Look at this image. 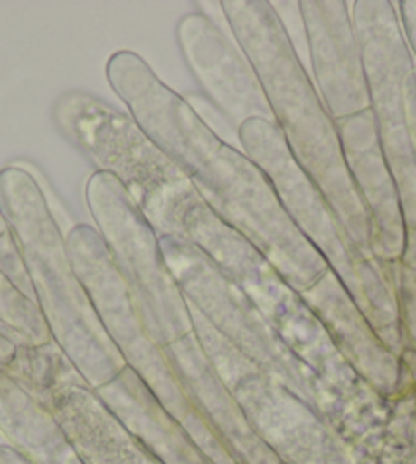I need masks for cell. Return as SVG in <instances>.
Wrapping results in <instances>:
<instances>
[{
	"label": "cell",
	"mask_w": 416,
	"mask_h": 464,
	"mask_svg": "<svg viewBox=\"0 0 416 464\" xmlns=\"http://www.w3.org/2000/svg\"><path fill=\"white\" fill-rule=\"evenodd\" d=\"M107 78L135 123L180 166L208 209L250 239L296 291H308L331 272L288 218L261 168L222 141L137 53L117 52Z\"/></svg>",
	"instance_id": "1"
},
{
	"label": "cell",
	"mask_w": 416,
	"mask_h": 464,
	"mask_svg": "<svg viewBox=\"0 0 416 464\" xmlns=\"http://www.w3.org/2000/svg\"><path fill=\"white\" fill-rule=\"evenodd\" d=\"M247 60L260 78L274 123L304 174L317 184L359 250L370 246V223L349 172L337 123L302 70L284 23L269 3H222Z\"/></svg>",
	"instance_id": "2"
},
{
	"label": "cell",
	"mask_w": 416,
	"mask_h": 464,
	"mask_svg": "<svg viewBox=\"0 0 416 464\" xmlns=\"http://www.w3.org/2000/svg\"><path fill=\"white\" fill-rule=\"evenodd\" d=\"M53 121L96 172L121 184L159 237L182 239L184 218L200 195L133 117L86 92H66L55 101Z\"/></svg>",
	"instance_id": "3"
},
{
	"label": "cell",
	"mask_w": 416,
	"mask_h": 464,
	"mask_svg": "<svg viewBox=\"0 0 416 464\" xmlns=\"http://www.w3.org/2000/svg\"><path fill=\"white\" fill-rule=\"evenodd\" d=\"M86 201L135 305L151 319L167 309L184 314L182 291L167 266L159 236L121 184L113 176L96 172L88 180Z\"/></svg>",
	"instance_id": "4"
},
{
	"label": "cell",
	"mask_w": 416,
	"mask_h": 464,
	"mask_svg": "<svg viewBox=\"0 0 416 464\" xmlns=\"http://www.w3.org/2000/svg\"><path fill=\"white\" fill-rule=\"evenodd\" d=\"M239 138L247 156L261 168L276 188L279 203L296 229L323 256L341 285L355 293L362 283V270L354 254L355 244L317 184L296 164L276 123L268 119H250L239 127Z\"/></svg>",
	"instance_id": "5"
},
{
	"label": "cell",
	"mask_w": 416,
	"mask_h": 464,
	"mask_svg": "<svg viewBox=\"0 0 416 464\" xmlns=\"http://www.w3.org/2000/svg\"><path fill=\"white\" fill-rule=\"evenodd\" d=\"M180 50L192 74L235 127L250 119L274 121L266 94L250 60L203 13H190L178 25Z\"/></svg>",
	"instance_id": "6"
},
{
	"label": "cell",
	"mask_w": 416,
	"mask_h": 464,
	"mask_svg": "<svg viewBox=\"0 0 416 464\" xmlns=\"http://www.w3.org/2000/svg\"><path fill=\"white\" fill-rule=\"evenodd\" d=\"M312 66L321 84L326 113L335 123L367 109L365 86L355 58V39L345 3H302Z\"/></svg>",
	"instance_id": "7"
},
{
	"label": "cell",
	"mask_w": 416,
	"mask_h": 464,
	"mask_svg": "<svg viewBox=\"0 0 416 464\" xmlns=\"http://www.w3.org/2000/svg\"><path fill=\"white\" fill-rule=\"evenodd\" d=\"M0 325L29 340H42L45 334L42 309L37 301L19 291L3 272H0Z\"/></svg>",
	"instance_id": "8"
},
{
	"label": "cell",
	"mask_w": 416,
	"mask_h": 464,
	"mask_svg": "<svg viewBox=\"0 0 416 464\" xmlns=\"http://www.w3.org/2000/svg\"><path fill=\"white\" fill-rule=\"evenodd\" d=\"M0 272L9 278V281L17 286L19 291H23L27 297L35 299L33 286H31L25 262L21 258L19 246L14 242V237L11 234V229L6 231L5 236H0Z\"/></svg>",
	"instance_id": "9"
},
{
	"label": "cell",
	"mask_w": 416,
	"mask_h": 464,
	"mask_svg": "<svg viewBox=\"0 0 416 464\" xmlns=\"http://www.w3.org/2000/svg\"><path fill=\"white\" fill-rule=\"evenodd\" d=\"M6 231H9V226H6V221L3 219V215H0V236H5Z\"/></svg>",
	"instance_id": "10"
}]
</instances>
